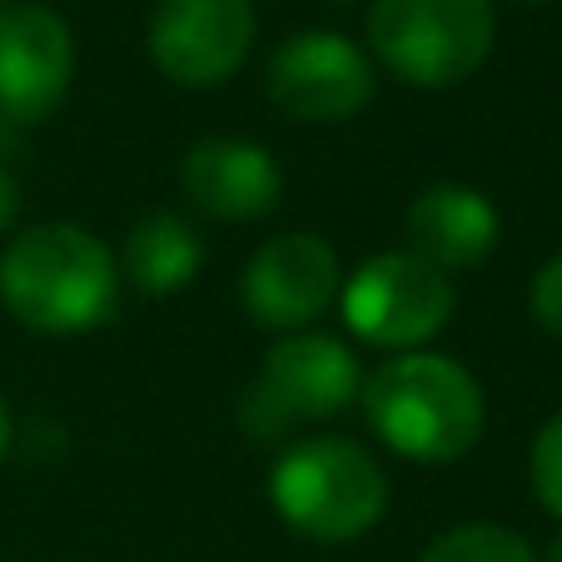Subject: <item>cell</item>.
I'll list each match as a JSON object with an SVG mask.
<instances>
[{
    "label": "cell",
    "mask_w": 562,
    "mask_h": 562,
    "mask_svg": "<svg viewBox=\"0 0 562 562\" xmlns=\"http://www.w3.org/2000/svg\"><path fill=\"white\" fill-rule=\"evenodd\" d=\"M538 562H562V532H558V538H552L548 542V552H542V558Z\"/></svg>",
    "instance_id": "19"
},
{
    "label": "cell",
    "mask_w": 562,
    "mask_h": 562,
    "mask_svg": "<svg viewBox=\"0 0 562 562\" xmlns=\"http://www.w3.org/2000/svg\"><path fill=\"white\" fill-rule=\"evenodd\" d=\"M269 105L299 125H344L373 105V65L349 35L299 31L265 65Z\"/></svg>",
    "instance_id": "7"
},
{
    "label": "cell",
    "mask_w": 562,
    "mask_h": 562,
    "mask_svg": "<svg viewBox=\"0 0 562 562\" xmlns=\"http://www.w3.org/2000/svg\"><path fill=\"white\" fill-rule=\"evenodd\" d=\"M404 239L408 255H418L424 265L443 269V274H463V269L493 259L503 239V214L483 190L443 180L414 194L404 214Z\"/></svg>",
    "instance_id": "12"
},
{
    "label": "cell",
    "mask_w": 562,
    "mask_h": 562,
    "mask_svg": "<svg viewBox=\"0 0 562 562\" xmlns=\"http://www.w3.org/2000/svg\"><path fill=\"white\" fill-rule=\"evenodd\" d=\"M344 269L329 239L318 234H274L249 255L245 279H239V299H245L249 318L279 334L308 329L324 308L339 299Z\"/></svg>",
    "instance_id": "10"
},
{
    "label": "cell",
    "mask_w": 562,
    "mask_h": 562,
    "mask_svg": "<svg viewBox=\"0 0 562 562\" xmlns=\"http://www.w3.org/2000/svg\"><path fill=\"white\" fill-rule=\"evenodd\" d=\"M255 31V0H159L145 45L170 86L210 90L245 65Z\"/></svg>",
    "instance_id": "8"
},
{
    "label": "cell",
    "mask_w": 562,
    "mask_h": 562,
    "mask_svg": "<svg viewBox=\"0 0 562 562\" xmlns=\"http://www.w3.org/2000/svg\"><path fill=\"white\" fill-rule=\"evenodd\" d=\"M0 135H5V125H0ZM15 214H21V180H15L5 155H0V234L15 224Z\"/></svg>",
    "instance_id": "17"
},
{
    "label": "cell",
    "mask_w": 562,
    "mask_h": 562,
    "mask_svg": "<svg viewBox=\"0 0 562 562\" xmlns=\"http://www.w3.org/2000/svg\"><path fill=\"white\" fill-rule=\"evenodd\" d=\"M528 308H532V324H538L548 339L562 344V255H552L548 265L532 274Z\"/></svg>",
    "instance_id": "16"
},
{
    "label": "cell",
    "mask_w": 562,
    "mask_h": 562,
    "mask_svg": "<svg viewBox=\"0 0 562 562\" xmlns=\"http://www.w3.org/2000/svg\"><path fill=\"white\" fill-rule=\"evenodd\" d=\"M75 80V35L50 5H0V125L55 120Z\"/></svg>",
    "instance_id": "9"
},
{
    "label": "cell",
    "mask_w": 562,
    "mask_h": 562,
    "mask_svg": "<svg viewBox=\"0 0 562 562\" xmlns=\"http://www.w3.org/2000/svg\"><path fill=\"white\" fill-rule=\"evenodd\" d=\"M418 562H538V552L508 522H458L438 532Z\"/></svg>",
    "instance_id": "14"
},
{
    "label": "cell",
    "mask_w": 562,
    "mask_h": 562,
    "mask_svg": "<svg viewBox=\"0 0 562 562\" xmlns=\"http://www.w3.org/2000/svg\"><path fill=\"white\" fill-rule=\"evenodd\" d=\"M339 304H344V324H349L353 339H363L369 349L414 353L434 334L448 329L458 294L443 269L424 265L408 249H389V255L363 259L344 279Z\"/></svg>",
    "instance_id": "5"
},
{
    "label": "cell",
    "mask_w": 562,
    "mask_h": 562,
    "mask_svg": "<svg viewBox=\"0 0 562 562\" xmlns=\"http://www.w3.org/2000/svg\"><path fill=\"white\" fill-rule=\"evenodd\" d=\"M120 284H130L145 299H170L194 284L204 265V239L180 220V214H145L135 229L125 234L120 249Z\"/></svg>",
    "instance_id": "13"
},
{
    "label": "cell",
    "mask_w": 562,
    "mask_h": 562,
    "mask_svg": "<svg viewBox=\"0 0 562 562\" xmlns=\"http://www.w3.org/2000/svg\"><path fill=\"white\" fill-rule=\"evenodd\" d=\"M359 404L373 438L414 463H458L477 448L488 424V404L473 373L428 349L383 359L363 379Z\"/></svg>",
    "instance_id": "2"
},
{
    "label": "cell",
    "mask_w": 562,
    "mask_h": 562,
    "mask_svg": "<svg viewBox=\"0 0 562 562\" xmlns=\"http://www.w3.org/2000/svg\"><path fill=\"white\" fill-rule=\"evenodd\" d=\"M493 0H373L369 50L414 90H453L493 55Z\"/></svg>",
    "instance_id": "4"
},
{
    "label": "cell",
    "mask_w": 562,
    "mask_h": 562,
    "mask_svg": "<svg viewBox=\"0 0 562 562\" xmlns=\"http://www.w3.org/2000/svg\"><path fill=\"white\" fill-rule=\"evenodd\" d=\"M115 299L120 265L86 224H31L0 249V304L35 334H90L115 314Z\"/></svg>",
    "instance_id": "1"
},
{
    "label": "cell",
    "mask_w": 562,
    "mask_h": 562,
    "mask_svg": "<svg viewBox=\"0 0 562 562\" xmlns=\"http://www.w3.org/2000/svg\"><path fill=\"white\" fill-rule=\"evenodd\" d=\"M180 184L210 220L224 224L265 220L284 200V175H279L274 155L239 135L194 139L180 159Z\"/></svg>",
    "instance_id": "11"
},
{
    "label": "cell",
    "mask_w": 562,
    "mask_h": 562,
    "mask_svg": "<svg viewBox=\"0 0 562 562\" xmlns=\"http://www.w3.org/2000/svg\"><path fill=\"white\" fill-rule=\"evenodd\" d=\"M0 5H5V0H0Z\"/></svg>",
    "instance_id": "21"
},
{
    "label": "cell",
    "mask_w": 562,
    "mask_h": 562,
    "mask_svg": "<svg viewBox=\"0 0 562 562\" xmlns=\"http://www.w3.org/2000/svg\"><path fill=\"white\" fill-rule=\"evenodd\" d=\"M339 5H344V0H339Z\"/></svg>",
    "instance_id": "22"
},
{
    "label": "cell",
    "mask_w": 562,
    "mask_h": 562,
    "mask_svg": "<svg viewBox=\"0 0 562 562\" xmlns=\"http://www.w3.org/2000/svg\"><path fill=\"white\" fill-rule=\"evenodd\" d=\"M269 503L314 542H353L389 513V473L353 438H299L269 468Z\"/></svg>",
    "instance_id": "3"
},
{
    "label": "cell",
    "mask_w": 562,
    "mask_h": 562,
    "mask_svg": "<svg viewBox=\"0 0 562 562\" xmlns=\"http://www.w3.org/2000/svg\"><path fill=\"white\" fill-rule=\"evenodd\" d=\"M528 477H532V493H538V503L562 522V414H552L548 424L532 434Z\"/></svg>",
    "instance_id": "15"
},
{
    "label": "cell",
    "mask_w": 562,
    "mask_h": 562,
    "mask_svg": "<svg viewBox=\"0 0 562 562\" xmlns=\"http://www.w3.org/2000/svg\"><path fill=\"white\" fill-rule=\"evenodd\" d=\"M518 5H548V0H518Z\"/></svg>",
    "instance_id": "20"
},
{
    "label": "cell",
    "mask_w": 562,
    "mask_h": 562,
    "mask_svg": "<svg viewBox=\"0 0 562 562\" xmlns=\"http://www.w3.org/2000/svg\"><path fill=\"white\" fill-rule=\"evenodd\" d=\"M363 369L353 349L334 334L299 329L269 344L259 379L245 398V424L259 438H279L294 424H318V418H339L359 398Z\"/></svg>",
    "instance_id": "6"
},
{
    "label": "cell",
    "mask_w": 562,
    "mask_h": 562,
    "mask_svg": "<svg viewBox=\"0 0 562 562\" xmlns=\"http://www.w3.org/2000/svg\"><path fill=\"white\" fill-rule=\"evenodd\" d=\"M5 443H11V414H5V398H0V458H5Z\"/></svg>",
    "instance_id": "18"
}]
</instances>
